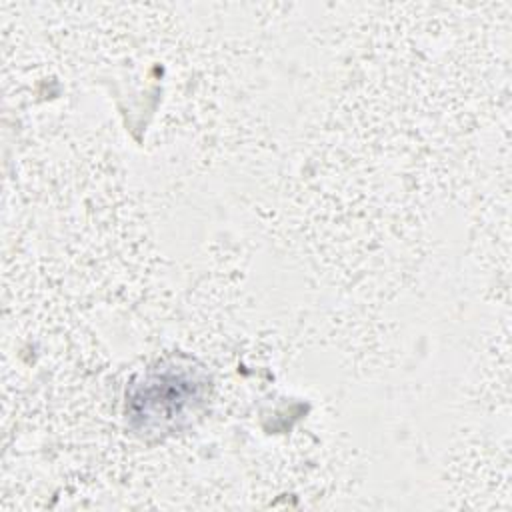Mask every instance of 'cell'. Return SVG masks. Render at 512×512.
Wrapping results in <instances>:
<instances>
[{
	"mask_svg": "<svg viewBox=\"0 0 512 512\" xmlns=\"http://www.w3.org/2000/svg\"><path fill=\"white\" fill-rule=\"evenodd\" d=\"M206 374L190 360H168L134 380L126 414L138 432H168L194 414L206 396Z\"/></svg>",
	"mask_w": 512,
	"mask_h": 512,
	"instance_id": "cell-1",
	"label": "cell"
}]
</instances>
